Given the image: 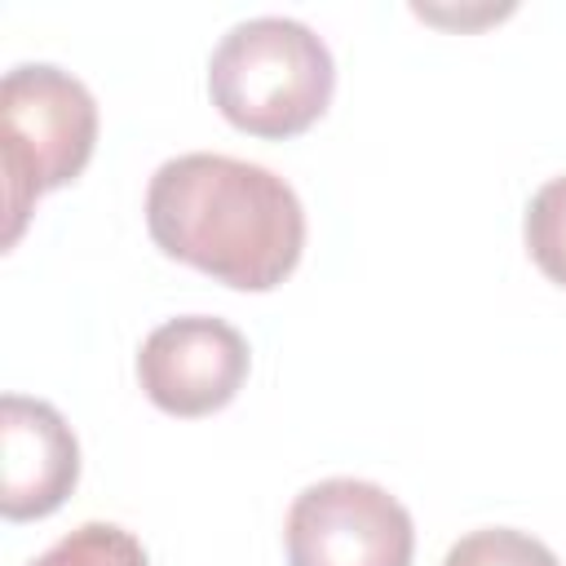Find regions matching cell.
Returning <instances> with one entry per match:
<instances>
[{
	"instance_id": "obj_1",
	"label": "cell",
	"mask_w": 566,
	"mask_h": 566,
	"mask_svg": "<svg viewBox=\"0 0 566 566\" xmlns=\"http://www.w3.org/2000/svg\"><path fill=\"white\" fill-rule=\"evenodd\" d=\"M155 248L234 292H274L305 252L301 195L265 164L190 150L146 186Z\"/></svg>"
},
{
	"instance_id": "obj_2",
	"label": "cell",
	"mask_w": 566,
	"mask_h": 566,
	"mask_svg": "<svg viewBox=\"0 0 566 566\" xmlns=\"http://www.w3.org/2000/svg\"><path fill=\"white\" fill-rule=\"evenodd\" d=\"M332 93V49L296 18H243L217 40L208 57V97L221 119L248 137H301L327 115Z\"/></svg>"
},
{
	"instance_id": "obj_3",
	"label": "cell",
	"mask_w": 566,
	"mask_h": 566,
	"mask_svg": "<svg viewBox=\"0 0 566 566\" xmlns=\"http://www.w3.org/2000/svg\"><path fill=\"white\" fill-rule=\"evenodd\" d=\"M97 146V102L84 80L53 62H18L0 84L4 252L18 248L31 208L71 186Z\"/></svg>"
},
{
	"instance_id": "obj_4",
	"label": "cell",
	"mask_w": 566,
	"mask_h": 566,
	"mask_svg": "<svg viewBox=\"0 0 566 566\" xmlns=\"http://www.w3.org/2000/svg\"><path fill=\"white\" fill-rule=\"evenodd\" d=\"M283 548L287 566H411L416 526L380 482L323 478L287 504Z\"/></svg>"
},
{
	"instance_id": "obj_5",
	"label": "cell",
	"mask_w": 566,
	"mask_h": 566,
	"mask_svg": "<svg viewBox=\"0 0 566 566\" xmlns=\"http://www.w3.org/2000/svg\"><path fill=\"white\" fill-rule=\"evenodd\" d=\"M252 371L243 332L212 314H177L137 349L142 394L177 420H199L230 407Z\"/></svg>"
},
{
	"instance_id": "obj_6",
	"label": "cell",
	"mask_w": 566,
	"mask_h": 566,
	"mask_svg": "<svg viewBox=\"0 0 566 566\" xmlns=\"http://www.w3.org/2000/svg\"><path fill=\"white\" fill-rule=\"evenodd\" d=\"M80 482V442L62 411L44 398H0V513L4 522H40L57 513Z\"/></svg>"
},
{
	"instance_id": "obj_7",
	"label": "cell",
	"mask_w": 566,
	"mask_h": 566,
	"mask_svg": "<svg viewBox=\"0 0 566 566\" xmlns=\"http://www.w3.org/2000/svg\"><path fill=\"white\" fill-rule=\"evenodd\" d=\"M27 566H150L142 539L115 522H84Z\"/></svg>"
},
{
	"instance_id": "obj_8",
	"label": "cell",
	"mask_w": 566,
	"mask_h": 566,
	"mask_svg": "<svg viewBox=\"0 0 566 566\" xmlns=\"http://www.w3.org/2000/svg\"><path fill=\"white\" fill-rule=\"evenodd\" d=\"M522 239L531 261L539 265V274L557 287H566V172L548 177L531 203H526V221H522Z\"/></svg>"
},
{
	"instance_id": "obj_9",
	"label": "cell",
	"mask_w": 566,
	"mask_h": 566,
	"mask_svg": "<svg viewBox=\"0 0 566 566\" xmlns=\"http://www.w3.org/2000/svg\"><path fill=\"white\" fill-rule=\"evenodd\" d=\"M442 566H562V562L531 531H517V526H482V531L460 535L447 548Z\"/></svg>"
}]
</instances>
